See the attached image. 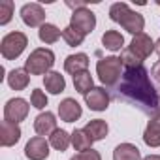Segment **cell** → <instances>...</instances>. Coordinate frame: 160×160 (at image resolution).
Returning <instances> with one entry per match:
<instances>
[{"instance_id": "4dcf8cb0", "label": "cell", "mask_w": 160, "mask_h": 160, "mask_svg": "<svg viewBox=\"0 0 160 160\" xmlns=\"http://www.w3.org/2000/svg\"><path fill=\"white\" fill-rule=\"evenodd\" d=\"M70 160H102V154H100L98 151L91 149V151H85V152H77V154H73Z\"/></svg>"}, {"instance_id": "8fae6325", "label": "cell", "mask_w": 160, "mask_h": 160, "mask_svg": "<svg viewBox=\"0 0 160 160\" xmlns=\"http://www.w3.org/2000/svg\"><path fill=\"white\" fill-rule=\"evenodd\" d=\"M58 126H57V115L53 113V111H42V113H38L36 115V119H34V132L38 134V136H42V138H49L55 130H57Z\"/></svg>"}, {"instance_id": "d6986e66", "label": "cell", "mask_w": 160, "mask_h": 160, "mask_svg": "<svg viewBox=\"0 0 160 160\" xmlns=\"http://www.w3.org/2000/svg\"><path fill=\"white\" fill-rule=\"evenodd\" d=\"M113 160H143V158H141V151L134 143L124 141L113 149Z\"/></svg>"}, {"instance_id": "484cf974", "label": "cell", "mask_w": 160, "mask_h": 160, "mask_svg": "<svg viewBox=\"0 0 160 160\" xmlns=\"http://www.w3.org/2000/svg\"><path fill=\"white\" fill-rule=\"evenodd\" d=\"M62 40H64L66 45H70V47H79V45L85 42V36H83L81 32L73 30V28L68 25L66 28H62Z\"/></svg>"}, {"instance_id": "7402d4cb", "label": "cell", "mask_w": 160, "mask_h": 160, "mask_svg": "<svg viewBox=\"0 0 160 160\" xmlns=\"http://www.w3.org/2000/svg\"><path fill=\"white\" fill-rule=\"evenodd\" d=\"M85 130L87 134L94 139V141H102L108 134H109V124L104 121V119H92L85 124Z\"/></svg>"}, {"instance_id": "52a82bcc", "label": "cell", "mask_w": 160, "mask_h": 160, "mask_svg": "<svg viewBox=\"0 0 160 160\" xmlns=\"http://www.w3.org/2000/svg\"><path fill=\"white\" fill-rule=\"evenodd\" d=\"M21 21L30 27V28H40L42 25H45V10L42 8V4L38 2H28L21 8L19 12Z\"/></svg>"}, {"instance_id": "4316f807", "label": "cell", "mask_w": 160, "mask_h": 160, "mask_svg": "<svg viewBox=\"0 0 160 160\" xmlns=\"http://www.w3.org/2000/svg\"><path fill=\"white\" fill-rule=\"evenodd\" d=\"M130 10H132V8H130L126 2H115V4H111V8H109V19H111L113 23H121L122 17H124Z\"/></svg>"}, {"instance_id": "8992f818", "label": "cell", "mask_w": 160, "mask_h": 160, "mask_svg": "<svg viewBox=\"0 0 160 160\" xmlns=\"http://www.w3.org/2000/svg\"><path fill=\"white\" fill-rule=\"evenodd\" d=\"M28 111H30V102L17 96V98H10L6 104H4V121H10V122H23L27 117H28Z\"/></svg>"}, {"instance_id": "83f0119b", "label": "cell", "mask_w": 160, "mask_h": 160, "mask_svg": "<svg viewBox=\"0 0 160 160\" xmlns=\"http://www.w3.org/2000/svg\"><path fill=\"white\" fill-rule=\"evenodd\" d=\"M49 104V98H47V94H45V91H42V89H34L32 92H30V106L32 108H36V109H45V106Z\"/></svg>"}, {"instance_id": "9c48e42d", "label": "cell", "mask_w": 160, "mask_h": 160, "mask_svg": "<svg viewBox=\"0 0 160 160\" xmlns=\"http://www.w3.org/2000/svg\"><path fill=\"white\" fill-rule=\"evenodd\" d=\"M128 49H130L139 60H145V58H149V57L154 53V40H152L149 34H145V32H143V34H138V36L132 38Z\"/></svg>"}, {"instance_id": "7c38bea8", "label": "cell", "mask_w": 160, "mask_h": 160, "mask_svg": "<svg viewBox=\"0 0 160 160\" xmlns=\"http://www.w3.org/2000/svg\"><path fill=\"white\" fill-rule=\"evenodd\" d=\"M143 143L152 149L160 147V108L154 109V115L151 117V121L143 130Z\"/></svg>"}, {"instance_id": "ba28073f", "label": "cell", "mask_w": 160, "mask_h": 160, "mask_svg": "<svg viewBox=\"0 0 160 160\" xmlns=\"http://www.w3.org/2000/svg\"><path fill=\"white\" fill-rule=\"evenodd\" d=\"M49 149H51L49 139H45L42 136H34L25 145V156L28 160H47L49 152H51Z\"/></svg>"}, {"instance_id": "cb8c5ba5", "label": "cell", "mask_w": 160, "mask_h": 160, "mask_svg": "<svg viewBox=\"0 0 160 160\" xmlns=\"http://www.w3.org/2000/svg\"><path fill=\"white\" fill-rule=\"evenodd\" d=\"M38 38H40L42 43L51 45V43L58 42V38H62V30H60L57 25H53V23H45V25L40 27V30H38Z\"/></svg>"}, {"instance_id": "603a6c76", "label": "cell", "mask_w": 160, "mask_h": 160, "mask_svg": "<svg viewBox=\"0 0 160 160\" xmlns=\"http://www.w3.org/2000/svg\"><path fill=\"white\" fill-rule=\"evenodd\" d=\"M49 145L58 151V152H64L70 145H72V134L66 132L64 128H57L51 136H49Z\"/></svg>"}, {"instance_id": "9a60e30c", "label": "cell", "mask_w": 160, "mask_h": 160, "mask_svg": "<svg viewBox=\"0 0 160 160\" xmlns=\"http://www.w3.org/2000/svg\"><path fill=\"white\" fill-rule=\"evenodd\" d=\"M89 70V55L87 53H75V55H68L64 60V72L70 73L72 77L87 72Z\"/></svg>"}, {"instance_id": "f1b7e54d", "label": "cell", "mask_w": 160, "mask_h": 160, "mask_svg": "<svg viewBox=\"0 0 160 160\" xmlns=\"http://www.w3.org/2000/svg\"><path fill=\"white\" fill-rule=\"evenodd\" d=\"M13 19V2L12 0H2L0 2V25H8Z\"/></svg>"}, {"instance_id": "277c9868", "label": "cell", "mask_w": 160, "mask_h": 160, "mask_svg": "<svg viewBox=\"0 0 160 160\" xmlns=\"http://www.w3.org/2000/svg\"><path fill=\"white\" fill-rule=\"evenodd\" d=\"M27 45H28V36L25 32H19V30L8 32L0 42V55H2L4 60H15L23 55Z\"/></svg>"}, {"instance_id": "f546056e", "label": "cell", "mask_w": 160, "mask_h": 160, "mask_svg": "<svg viewBox=\"0 0 160 160\" xmlns=\"http://www.w3.org/2000/svg\"><path fill=\"white\" fill-rule=\"evenodd\" d=\"M121 60H122V66L124 68H136V66H143V60H139L128 47L122 49L121 53Z\"/></svg>"}, {"instance_id": "5bb4252c", "label": "cell", "mask_w": 160, "mask_h": 160, "mask_svg": "<svg viewBox=\"0 0 160 160\" xmlns=\"http://www.w3.org/2000/svg\"><path fill=\"white\" fill-rule=\"evenodd\" d=\"M21 136H23V130L19 124L10 122V121H2V130H0V143H2V147L17 145Z\"/></svg>"}, {"instance_id": "5b68a950", "label": "cell", "mask_w": 160, "mask_h": 160, "mask_svg": "<svg viewBox=\"0 0 160 160\" xmlns=\"http://www.w3.org/2000/svg\"><path fill=\"white\" fill-rule=\"evenodd\" d=\"M70 27L77 32H81L83 36H89L96 28V15L89 8H79L73 10L70 15Z\"/></svg>"}, {"instance_id": "836d02e7", "label": "cell", "mask_w": 160, "mask_h": 160, "mask_svg": "<svg viewBox=\"0 0 160 160\" xmlns=\"http://www.w3.org/2000/svg\"><path fill=\"white\" fill-rule=\"evenodd\" d=\"M154 51H156V53H158V57H160V38L154 42Z\"/></svg>"}, {"instance_id": "d6a6232c", "label": "cell", "mask_w": 160, "mask_h": 160, "mask_svg": "<svg viewBox=\"0 0 160 160\" xmlns=\"http://www.w3.org/2000/svg\"><path fill=\"white\" fill-rule=\"evenodd\" d=\"M143 160H160V154H149V156H145Z\"/></svg>"}, {"instance_id": "6da1fadb", "label": "cell", "mask_w": 160, "mask_h": 160, "mask_svg": "<svg viewBox=\"0 0 160 160\" xmlns=\"http://www.w3.org/2000/svg\"><path fill=\"white\" fill-rule=\"evenodd\" d=\"M119 91L128 96L130 100L151 108V109H158V92L149 77V72L145 66H136V68H124L122 79H121V85Z\"/></svg>"}, {"instance_id": "1f68e13d", "label": "cell", "mask_w": 160, "mask_h": 160, "mask_svg": "<svg viewBox=\"0 0 160 160\" xmlns=\"http://www.w3.org/2000/svg\"><path fill=\"white\" fill-rule=\"evenodd\" d=\"M151 75H152V77L156 79L158 83H160V60L152 64V68H151Z\"/></svg>"}, {"instance_id": "4fadbf2b", "label": "cell", "mask_w": 160, "mask_h": 160, "mask_svg": "<svg viewBox=\"0 0 160 160\" xmlns=\"http://www.w3.org/2000/svg\"><path fill=\"white\" fill-rule=\"evenodd\" d=\"M83 115V108L75 98H64L58 104V117L64 122H75L77 119H81Z\"/></svg>"}, {"instance_id": "7a4b0ae2", "label": "cell", "mask_w": 160, "mask_h": 160, "mask_svg": "<svg viewBox=\"0 0 160 160\" xmlns=\"http://www.w3.org/2000/svg\"><path fill=\"white\" fill-rule=\"evenodd\" d=\"M55 53L49 47H36L25 60V70L30 75H45L53 72Z\"/></svg>"}, {"instance_id": "ffe728a7", "label": "cell", "mask_w": 160, "mask_h": 160, "mask_svg": "<svg viewBox=\"0 0 160 160\" xmlns=\"http://www.w3.org/2000/svg\"><path fill=\"white\" fill-rule=\"evenodd\" d=\"M92 143H94V139L87 134L85 128H75V130L72 132V147H73L77 152L91 151V149H92Z\"/></svg>"}, {"instance_id": "44dd1931", "label": "cell", "mask_w": 160, "mask_h": 160, "mask_svg": "<svg viewBox=\"0 0 160 160\" xmlns=\"http://www.w3.org/2000/svg\"><path fill=\"white\" fill-rule=\"evenodd\" d=\"M102 45L113 53L122 51L124 49V36L119 30H106L102 34Z\"/></svg>"}, {"instance_id": "ac0fdd59", "label": "cell", "mask_w": 160, "mask_h": 160, "mask_svg": "<svg viewBox=\"0 0 160 160\" xmlns=\"http://www.w3.org/2000/svg\"><path fill=\"white\" fill-rule=\"evenodd\" d=\"M43 87L49 94H60L66 91V79L60 72H49L43 75Z\"/></svg>"}, {"instance_id": "2e32d148", "label": "cell", "mask_w": 160, "mask_h": 160, "mask_svg": "<svg viewBox=\"0 0 160 160\" xmlns=\"http://www.w3.org/2000/svg\"><path fill=\"white\" fill-rule=\"evenodd\" d=\"M119 25H121L128 34L138 36V34H143V28H145V17H143L139 12L130 10V12L122 17V21H121Z\"/></svg>"}, {"instance_id": "e0dca14e", "label": "cell", "mask_w": 160, "mask_h": 160, "mask_svg": "<svg viewBox=\"0 0 160 160\" xmlns=\"http://www.w3.org/2000/svg\"><path fill=\"white\" fill-rule=\"evenodd\" d=\"M6 83L12 91H25L30 83V73L25 68H13L6 75Z\"/></svg>"}, {"instance_id": "30bf717a", "label": "cell", "mask_w": 160, "mask_h": 160, "mask_svg": "<svg viewBox=\"0 0 160 160\" xmlns=\"http://www.w3.org/2000/svg\"><path fill=\"white\" fill-rule=\"evenodd\" d=\"M109 92L104 87H92L87 94H85V104L91 111H106L109 108Z\"/></svg>"}, {"instance_id": "3957f363", "label": "cell", "mask_w": 160, "mask_h": 160, "mask_svg": "<svg viewBox=\"0 0 160 160\" xmlns=\"http://www.w3.org/2000/svg\"><path fill=\"white\" fill-rule=\"evenodd\" d=\"M122 60L121 57H104L96 62V75L106 87H115L119 83V79H122Z\"/></svg>"}, {"instance_id": "d4e9b609", "label": "cell", "mask_w": 160, "mask_h": 160, "mask_svg": "<svg viewBox=\"0 0 160 160\" xmlns=\"http://www.w3.org/2000/svg\"><path fill=\"white\" fill-rule=\"evenodd\" d=\"M73 87H75V91H77L79 94L85 96V94L94 87V79H92L91 72L87 70V72H81V73L73 75Z\"/></svg>"}]
</instances>
